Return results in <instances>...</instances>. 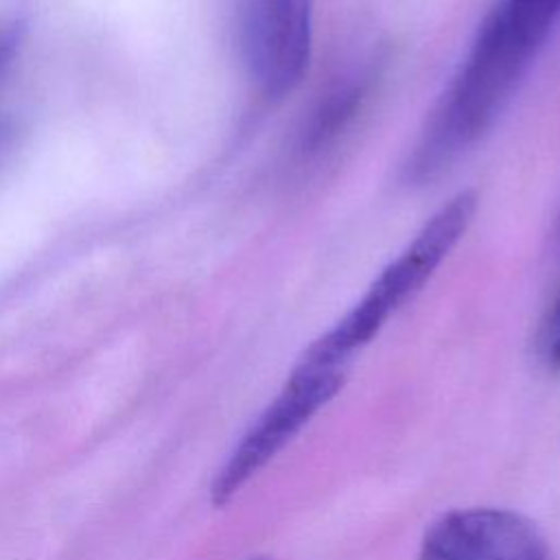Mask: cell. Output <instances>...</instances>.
I'll return each mask as SVG.
<instances>
[{
  "instance_id": "cell-1",
  "label": "cell",
  "mask_w": 560,
  "mask_h": 560,
  "mask_svg": "<svg viewBox=\"0 0 560 560\" xmlns=\"http://www.w3.org/2000/svg\"><path fill=\"white\" fill-rule=\"evenodd\" d=\"M558 18L560 0L497 2L413 147L409 179L435 177L494 125Z\"/></svg>"
},
{
  "instance_id": "cell-2",
  "label": "cell",
  "mask_w": 560,
  "mask_h": 560,
  "mask_svg": "<svg viewBox=\"0 0 560 560\" xmlns=\"http://www.w3.org/2000/svg\"><path fill=\"white\" fill-rule=\"evenodd\" d=\"M475 212L477 195L470 190H462L444 201L396 258L381 269L365 293L302 357L328 372H341L346 376L352 359L446 260L472 223Z\"/></svg>"
},
{
  "instance_id": "cell-3",
  "label": "cell",
  "mask_w": 560,
  "mask_h": 560,
  "mask_svg": "<svg viewBox=\"0 0 560 560\" xmlns=\"http://www.w3.org/2000/svg\"><path fill=\"white\" fill-rule=\"evenodd\" d=\"M241 46L258 90L269 98L287 96L311 61V0H241Z\"/></svg>"
},
{
  "instance_id": "cell-4",
  "label": "cell",
  "mask_w": 560,
  "mask_h": 560,
  "mask_svg": "<svg viewBox=\"0 0 560 560\" xmlns=\"http://www.w3.org/2000/svg\"><path fill=\"white\" fill-rule=\"evenodd\" d=\"M418 560H549L540 532L501 508L453 510L424 534Z\"/></svg>"
},
{
  "instance_id": "cell-5",
  "label": "cell",
  "mask_w": 560,
  "mask_h": 560,
  "mask_svg": "<svg viewBox=\"0 0 560 560\" xmlns=\"http://www.w3.org/2000/svg\"><path fill=\"white\" fill-rule=\"evenodd\" d=\"M368 83L370 74L359 70L339 77L326 90V94H322V98L315 103L300 131L302 155L322 153L346 131V127L352 122V118L357 116L368 96Z\"/></svg>"
},
{
  "instance_id": "cell-6",
  "label": "cell",
  "mask_w": 560,
  "mask_h": 560,
  "mask_svg": "<svg viewBox=\"0 0 560 560\" xmlns=\"http://www.w3.org/2000/svg\"><path fill=\"white\" fill-rule=\"evenodd\" d=\"M536 352L549 370L560 372V284L538 326Z\"/></svg>"
},
{
  "instance_id": "cell-7",
  "label": "cell",
  "mask_w": 560,
  "mask_h": 560,
  "mask_svg": "<svg viewBox=\"0 0 560 560\" xmlns=\"http://www.w3.org/2000/svg\"><path fill=\"white\" fill-rule=\"evenodd\" d=\"M249 560H265V558H249Z\"/></svg>"
}]
</instances>
